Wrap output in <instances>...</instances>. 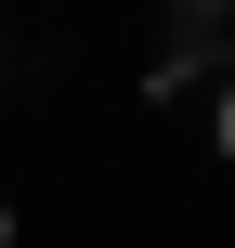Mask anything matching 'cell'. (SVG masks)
I'll use <instances>...</instances> for the list:
<instances>
[{"instance_id":"cell-3","label":"cell","mask_w":235,"mask_h":248,"mask_svg":"<svg viewBox=\"0 0 235 248\" xmlns=\"http://www.w3.org/2000/svg\"><path fill=\"white\" fill-rule=\"evenodd\" d=\"M0 248H13V209H0Z\"/></svg>"},{"instance_id":"cell-2","label":"cell","mask_w":235,"mask_h":248,"mask_svg":"<svg viewBox=\"0 0 235 248\" xmlns=\"http://www.w3.org/2000/svg\"><path fill=\"white\" fill-rule=\"evenodd\" d=\"M222 144H235V92H222Z\"/></svg>"},{"instance_id":"cell-1","label":"cell","mask_w":235,"mask_h":248,"mask_svg":"<svg viewBox=\"0 0 235 248\" xmlns=\"http://www.w3.org/2000/svg\"><path fill=\"white\" fill-rule=\"evenodd\" d=\"M196 78L235 92V0H170V39H157V65H144V92L170 105V92H196Z\"/></svg>"}]
</instances>
